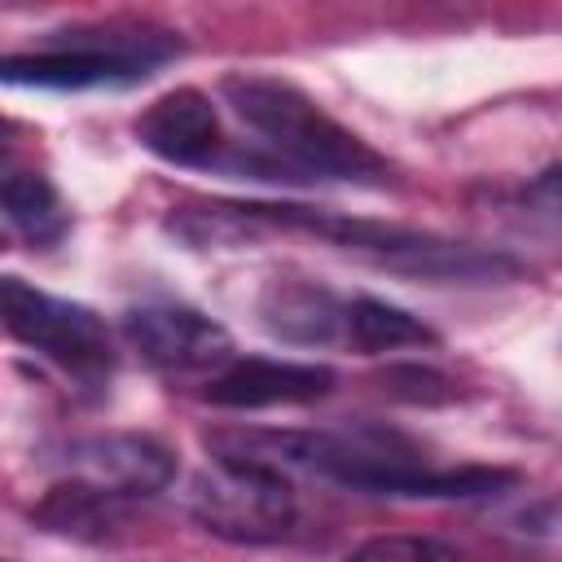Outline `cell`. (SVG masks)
Returning <instances> with one entry per match:
<instances>
[{"label": "cell", "instance_id": "6da1fadb", "mask_svg": "<svg viewBox=\"0 0 562 562\" xmlns=\"http://www.w3.org/2000/svg\"><path fill=\"white\" fill-rule=\"evenodd\" d=\"M233 114L263 136V145L303 180H351V184H382L386 158L360 140L351 127H342L334 114H325L303 88L272 79V75H224L220 83Z\"/></svg>", "mask_w": 562, "mask_h": 562}, {"label": "cell", "instance_id": "7a4b0ae2", "mask_svg": "<svg viewBox=\"0 0 562 562\" xmlns=\"http://www.w3.org/2000/svg\"><path fill=\"white\" fill-rule=\"evenodd\" d=\"M180 53L171 31L149 26H101L75 31L66 44H48L40 53H13L0 61V79L13 88H123L149 79L162 61Z\"/></svg>", "mask_w": 562, "mask_h": 562}, {"label": "cell", "instance_id": "3957f363", "mask_svg": "<svg viewBox=\"0 0 562 562\" xmlns=\"http://www.w3.org/2000/svg\"><path fill=\"white\" fill-rule=\"evenodd\" d=\"M0 321L13 342L57 364L79 386H105L114 373V342L105 321L70 299L44 294L22 277L0 281Z\"/></svg>", "mask_w": 562, "mask_h": 562}, {"label": "cell", "instance_id": "277c9868", "mask_svg": "<svg viewBox=\"0 0 562 562\" xmlns=\"http://www.w3.org/2000/svg\"><path fill=\"white\" fill-rule=\"evenodd\" d=\"M189 514L220 540L268 544L294 527V487L281 470L215 461L189 487Z\"/></svg>", "mask_w": 562, "mask_h": 562}, {"label": "cell", "instance_id": "5b68a950", "mask_svg": "<svg viewBox=\"0 0 562 562\" xmlns=\"http://www.w3.org/2000/svg\"><path fill=\"white\" fill-rule=\"evenodd\" d=\"M127 342L162 373H220L233 364V338L220 321L184 303H145L123 316Z\"/></svg>", "mask_w": 562, "mask_h": 562}, {"label": "cell", "instance_id": "8992f818", "mask_svg": "<svg viewBox=\"0 0 562 562\" xmlns=\"http://www.w3.org/2000/svg\"><path fill=\"white\" fill-rule=\"evenodd\" d=\"M136 140L154 158L176 167H211L224 149L220 114L202 88H171L158 101H149L136 119Z\"/></svg>", "mask_w": 562, "mask_h": 562}, {"label": "cell", "instance_id": "52a82bcc", "mask_svg": "<svg viewBox=\"0 0 562 562\" xmlns=\"http://www.w3.org/2000/svg\"><path fill=\"white\" fill-rule=\"evenodd\" d=\"M70 474L123 501H140L176 479V461L149 435H92L70 448Z\"/></svg>", "mask_w": 562, "mask_h": 562}, {"label": "cell", "instance_id": "ba28073f", "mask_svg": "<svg viewBox=\"0 0 562 562\" xmlns=\"http://www.w3.org/2000/svg\"><path fill=\"white\" fill-rule=\"evenodd\" d=\"M334 391V369L303 360H233L215 378H206V400L220 408H285L312 404Z\"/></svg>", "mask_w": 562, "mask_h": 562}, {"label": "cell", "instance_id": "9c48e42d", "mask_svg": "<svg viewBox=\"0 0 562 562\" xmlns=\"http://www.w3.org/2000/svg\"><path fill=\"white\" fill-rule=\"evenodd\" d=\"M259 321L272 338L299 347H325L347 338V303L307 277H272L259 290Z\"/></svg>", "mask_w": 562, "mask_h": 562}, {"label": "cell", "instance_id": "30bf717a", "mask_svg": "<svg viewBox=\"0 0 562 562\" xmlns=\"http://www.w3.org/2000/svg\"><path fill=\"white\" fill-rule=\"evenodd\" d=\"M31 522L48 536H66L79 544H110L127 527V501L70 474L66 483H53L40 496V505L31 509Z\"/></svg>", "mask_w": 562, "mask_h": 562}, {"label": "cell", "instance_id": "8fae6325", "mask_svg": "<svg viewBox=\"0 0 562 562\" xmlns=\"http://www.w3.org/2000/svg\"><path fill=\"white\" fill-rule=\"evenodd\" d=\"M0 202L9 228L35 250H48L70 233V206L61 202L57 184L44 171H26V167L9 171L0 184Z\"/></svg>", "mask_w": 562, "mask_h": 562}, {"label": "cell", "instance_id": "7c38bea8", "mask_svg": "<svg viewBox=\"0 0 562 562\" xmlns=\"http://www.w3.org/2000/svg\"><path fill=\"white\" fill-rule=\"evenodd\" d=\"M347 338L351 347H360L364 356H378V351H400V347H422V342H439L430 325H422L413 312L395 307V303H382V299H351L347 303Z\"/></svg>", "mask_w": 562, "mask_h": 562}, {"label": "cell", "instance_id": "4fadbf2b", "mask_svg": "<svg viewBox=\"0 0 562 562\" xmlns=\"http://www.w3.org/2000/svg\"><path fill=\"white\" fill-rule=\"evenodd\" d=\"M347 562H465V558L430 536H373L356 544Z\"/></svg>", "mask_w": 562, "mask_h": 562}, {"label": "cell", "instance_id": "5bb4252c", "mask_svg": "<svg viewBox=\"0 0 562 562\" xmlns=\"http://www.w3.org/2000/svg\"><path fill=\"white\" fill-rule=\"evenodd\" d=\"M522 198H527L531 206H540V211H562V162L544 167V171L522 189Z\"/></svg>", "mask_w": 562, "mask_h": 562}]
</instances>
